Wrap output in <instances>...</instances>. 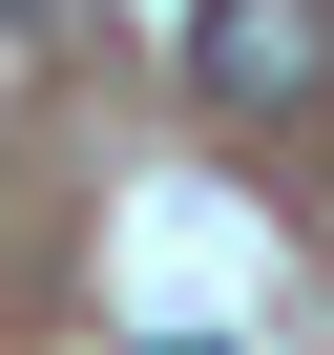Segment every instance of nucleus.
<instances>
[{
  "label": "nucleus",
  "mask_w": 334,
  "mask_h": 355,
  "mask_svg": "<svg viewBox=\"0 0 334 355\" xmlns=\"http://www.w3.org/2000/svg\"><path fill=\"white\" fill-rule=\"evenodd\" d=\"M167 63H188L209 125H292V105H334V0H209Z\"/></svg>",
  "instance_id": "f257e3e1"
},
{
  "label": "nucleus",
  "mask_w": 334,
  "mask_h": 355,
  "mask_svg": "<svg viewBox=\"0 0 334 355\" xmlns=\"http://www.w3.org/2000/svg\"><path fill=\"white\" fill-rule=\"evenodd\" d=\"M146 355H230V334H146Z\"/></svg>",
  "instance_id": "f03ea898"
}]
</instances>
